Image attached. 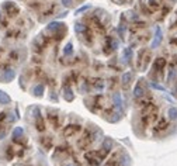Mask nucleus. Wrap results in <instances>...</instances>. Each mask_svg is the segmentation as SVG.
<instances>
[{"mask_svg": "<svg viewBox=\"0 0 177 166\" xmlns=\"http://www.w3.org/2000/svg\"><path fill=\"white\" fill-rule=\"evenodd\" d=\"M93 140H94L93 134H91L90 131H86L83 137L77 141V145H79V148H82V149H87V148H89V145L93 142Z\"/></svg>", "mask_w": 177, "mask_h": 166, "instance_id": "f257e3e1", "label": "nucleus"}, {"mask_svg": "<svg viewBox=\"0 0 177 166\" xmlns=\"http://www.w3.org/2000/svg\"><path fill=\"white\" fill-rule=\"evenodd\" d=\"M86 161L90 166H98L101 163V158H100V155H98V152H94V151L87 152Z\"/></svg>", "mask_w": 177, "mask_h": 166, "instance_id": "f03ea898", "label": "nucleus"}, {"mask_svg": "<svg viewBox=\"0 0 177 166\" xmlns=\"http://www.w3.org/2000/svg\"><path fill=\"white\" fill-rule=\"evenodd\" d=\"M82 131V127L79 125V124H70V125L65 127L63 128V137L69 138V137H73V135H76L77 132H80Z\"/></svg>", "mask_w": 177, "mask_h": 166, "instance_id": "7ed1b4c3", "label": "nucleus"}, {"mask_svg": "<svg viewBox=\"0 0 177 166\" xmlns=\"http://www.w3.org/2000/svg\"><path fill=\"white\" fill-rule=\"evenodd\" d=\"M170 127V124H169V121H167V118H165V117H162L159 120V121L156 122L155 124V127H153V131H155L156 134H159V132H163V131H166L167 128Z\"/></svg>", "mask_w": 177, "mask_h": 166, "instance_id": "20e7f679", "label": "nucleus"}, {"mask_svg": "<svg viewBox=\"0 0 177 166\" xmlns=\"http://www.w3.org/2000/svg\"><path fill=\"white\" fill-rule=\"evenodd\" d=\"M35 113H37V115H35V127H37V129H38V131H44V129H45L44 118L41 117L40 110H38V108H35Z\"/></svg>", "mask_w": 177, "mask_h": 166, "instance_id": "39448f33", "label": "nucleus"}, {"mask_svg": "<svg viewBox=\"0 0 177 166\" xmlns=\"http://www.w3.org/2000/svg\"><path fill=\"white\" fill-rule=\"evenodd\" d=\"M165 65H166V61L163 58H158L155 62V70H158V72H160V70L165 68Z\"/></svg>", "mask_w": 177, "mask_h": 166, "instance_id": "423d86ee", "label": "nucleus"}, {"mask_svg": "<svg viewBox=\"0 0 177 166\" xmlns=\"http://www.w3.org/2000/svg\"><path fill=\"white\" fill-rule=\"evenodd\" d=\"M167 115H169V120L176 121L177 120V107H170L169 110H167Z\"/></svg>", "mask_w": 177, "mask_h": 166, "instance_id": "0eeeda50", "label": "nucleus"}, {"mask_svg": "<svg viewBox=\"0 0 177 166\" xmlns=\"http://www.w3.org/2000/svg\"><path fill=\"white\" fill-rule=\"evenodd\" d=\"M156 31H158V35H156L155 41L152 42V47H153V48H155L156 45H159V44H160V41H162V30H160L159 27H158V28H156Z\"/></svg>", "mask_w": 177, "mask_h": 166, "instance_id": "6e6552de", "label": "nucleus"}, {"mask_svg": "<svg viewBox=\"0 0 177 166\" xmlns=\"http://www.w3.org/2000/svg\"><path fill=\"white\" fill-rule=\"evenodd\" d=\"M13 78H14V72H13V70H11V69L4 70V76H3V80L4 82H10Z\"/></svg>", "mask_w": 177, "mask_h": 166, "instance_id": "1a4fd4ad", "label": "nucleus"}, {"mask_svg": "<svg viewBox=\"0 0 177 166\" xmlns=\"http://www.w3.org/2000/svg\"><path fill=\"white\" fill-rule=\"evenodd\" d=\"M0 103H2V104H9V103H10V97H9L6 93H3V92H0Z\"/></svg>", "mask_w": 177, "mask_h": 166, "instance_id": "9d476101", "label": "nucleus"}, {"mask_svg": "<svg viewBox=\"0 0 177 166\" xmlns=\"http://www.w3.org/2000/svg\"><path fill=\"white\" fill-rule=\"evenodd\" d=\"M23 132H24V131H23L21 127H17V128L14 129V132H13V138H14V141H17L18 137H21Z\"/></svg>", "mask_w": 177, "mask_h": 166, "instance_id": "9b49d317", "label": "nucleus"}, {"mask_svg": "<svg viewBox=\"0 0 177 166\" xmlns=\"http://www.w3.org/2000/svg\"><path fill=\"white\" fill-rule=\"evenodd\" d=\"M42 92H44V85H38L34 87V94H35V96H41Z\"/></svg>", "mask_w": 177, "mask_h": 166, "instance_id": "f8f14e48", "label": "nucleus"}, {"mask_svg": "<svg viewBox=\"0 0 177 166\" xmlns=\"http://www.w3.org/2000/svg\"><path fill=\"white\" fill-rule=\"evenodd\" d=\"M111 147H112V142H111V140H107L104 141V144H103V149H105V151H108L110 152V149H111Z\"/></svg>", "mask_w": 177, "mask_h": 166, "instance_id": "ddd939ff", "label": "nucleus"}, {"mask_svg": "<svg viewBox=\"0 0 177 166\" xmlns=\"http://www.w3.org/2000/svg\"><path fill=\"white\" fill-rule=\"evenodd\" d=\"M143 90H142V87H141V85H136V87H135V90H134V94L136 97H141L142 94H143Z\"/></svg>", "mask_w": 177, "mask_h": 166, "instance_id": "4468645a", "label": "nucleus"}, {"mask_svg": "<svg viewBox=\"0 0 177 166\" xmlns=\"http://www.w3.org/2000/svg\"><path fill=\"white\" fill-rule=\"evenodd\" d=\"M114 101H115V106H117V107H119V106H121V100H119L118 94H114Z\"/></svg>", "mask_w": 177, "mask_h": 166, "instance_id": "2eb2a0df", "label": "nucleus"}, {"mask_svg": "<svg viewBox=\"0 0 177 166\" xmlns=\"http://www.w3.org/2000/svg\"><path fill=\"white\" fill-rule=\"evenodd\" d=\"M129 79H131V73H125V75L122 76L124 83H128V82H129Z\"/></svg>", "mask_w": 177, "mask_h": 166, "instance_id": "dca6fc26", "label": "nucleus"}, {"mask_svg": "<svg viewBox=\"0 0 177 166\" xmlns=\"http://www.w3.org/2000/svg\"><path fill=\"white\" fill-rule=\"evenodd\" d=\"M65 54H68V55L72 54V44H68V47L65 48Z\"/></svg>", "mask_w": 177, "mask_h": 166, "instance_id": "f3484780", "label": "nucleus"}, {"mask_svg": "<svg viewBox=\"0 0 177 166\" xmlns=\"http://www.w3.org/2000/svg\"><path fill=\"white\" fill-rule=\"evenodd\" d=\"M152 87H155V89H159V90H165V87L160 85H156V83H152Z\"/></svg>", "mask_w": 177, "mask_h": 166, "instance_id": "a211bd4d", "label": "nucleus"}, {"mask_svg": "<svg viewBox=\"0 0 177 166\" xmlns=\"http://www.w3.org/2000/svg\"><path fill=\"white\" fill-rule=\"evenodd\" d=\"M62 3L65 4V6H70L72 4V0H62Z\"/></svg>", "mask_w": 177, "mask_h": 166, "instance_id": "6ab92c4d", "label": "nucleus"}, {"mask_svg": "<svg viewBox=\"0 0 177 166\" xmlns=\"http://www.w3.org/2000/svg\"><path fill=\"white\" fill-rule=\"evenodd\" d=\"M87 9V6H84V7H82V9H79V10L76 11V14H77V13H82V11H84Z\"/></svg>", "mask_w": 177, "mask_h": 166, "instance_id": "aec40b11", "label": "nucleus"}, {"mask_svg": "<svg viewBox=\"0 0 177 166\" xmlns=\"http://www.w3.org/2000/svg\"><path fill=\"white\" fill-rule=\"evenodd\" d=\"M3 118H6V114H4V113H0V121H2Z\"/></svg>", "mask_w": 177, "mask_h": 166, "instance_id": "412c9836", "label": "nucleus"}, {"mask_svg": "<svg viewBox=\"0 0 177 166\" xmlns=\"http://www.w3.org/2000/svg\"><path fill=\"white\" fill-rule=\"evenodd\" d=\"M65 166H76V165H72V163H68V165H65Z\"/></svg>", "mask_w": 177, "mask_h": 166, "instance_id": "4be33fe9", "label": "nucleus"}]
</instances>
